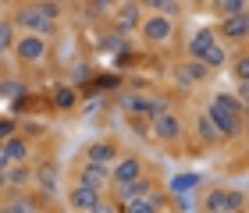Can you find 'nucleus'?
Returning <instances> with one entry per match:
<instances>
[{
  "instance_id": "27",
  "label": "nucleus",
  "mask_w": 249,
  "mask_h": 213,
  "mask_svg": "<svg viewBox=\"0 0 249 213\" xmlns=\"http://www.w3.org/2000/svg\"><path fill=\"white\" fill-rule=\"evenodd\" d=\"M231 71H235V82H249V53L246 50L231 61Z\"/></svg>"
},
{
  "instance_id": "39",
  "label": "nucleus",
  "mask_w": 249,
  "mask_h": 213,
  "mask_svg": "<svg viewBox=\"0 0 249 213\" xmlns=\"http://www.w3.org/2000/svg\"><path fill=\"white\" fill-rule=\"evenodd\" d=\"M199 4H213V0H199Z\"/></svg>"
},
{
  "instance_id": "26",
  "label": "nucleus",
  "mask_w": 249,
  "mask_h": 213,
  "mask_svg": "<svg viewBox=\"0 0 249 213\" xmlns=\"http://www.w3.org/2000/svg\"><path fill=\"white\" fill-rule=\"evenodd\" d=\"M29 210H36V203L29 196H15L7 206H0V213H29Z\"/></svg>"
},
{
  "instance_id": "12",
  "label": "nucleus",
  "mask_w": 249,
  "mask_h": 213,
  "mask_svg": "<svg viewBox=\"0 0 249 213\" xmlns=\"http://www.w3.org/2000/svg\"><path fill=\"white\" fill-rule=\"evenodd\" d=\"M249 32V15H228L221 18V25L213 29V36H221L224 43H242Z\"/></svg>"
},
{
  "instance_id": "8",
  "label": "nucleus",
  "mask_w": 249,
  "mask_h": 213,
  "mask_svg": "<svg viewBox=\"0 0 249 213\" xmlns=\"http://www.w3.org/2000/svg\"><path fill=\"white\" fill-rule=\"evenodd\" d=\"M121 110L124 114H142V117H153V114H160V110H167L160 99H150V96H142V93H121Z\"/></svg>"
},
{
  "instance_id": "10",
  "label": "nucleus",
  "mask_w": 249,
  "mask_h": 213,
  "mask_svg": "<svg viewBox=\"0 0 249 213\" xmlns=\"http://www.w3.org/2000/svg\"><path fill=\"white\" fill-rule=\"evenodd\" d=\"M210 78V68L207 64H199V61H182V64H175V82L178 85H185V89H192V85H203Z\"/></svg>"
},
{
  "instance_id": "35",
  "label": "nucleus",
  "mask_w": 249,
  "mask_h": 213,
  "mask_svg": "<svg viewBox=\"0 0 249 213\" xmlns=\"http://www.w3.org/2000/svg\"><path fill=\"white\" fill-rule=\"evenodd\" d=\"M7 167H11L7 164V153H4V146H0V171H7Z\"/></svg>"
},
{
  "instance_id": "20",
  "label": "nucleus",
  "mask_w": 249,
  "mask_h": 213,
  "mask_svg": "<svg viewBox=\"0 0 249 213\" xmlns=\"http://www.w3.org/2000/svg\"><path fill=\"white\" fill-rule=\"evenodd\" d=\"M228 61H231V53L224 50V43H221V39L213 43V47H210L207 53H203V57H199V64H207L210 71H217V68H224V64H228Z\"/></svg>"
},
{
  "instance_id": "24",
  "label": "nucleus",
  "mask_w": 249,
  "mask_h": 213,
  "mask_svg": "<svg viewBox=\"0 0 249 213\" xmlns=\"http://www.w3.org/2000/svg\"><path fill=\"white\" fill-rule=\"evenodd\" d=\"M217 4V15L228 18V15H246V4L249 0H213Z\"/></svg>"
},
{
  "instance_id": "15",
  "label": "nucleus",
  "mask_w": 249,
  "mask_h": 213,
  "mask_svg": "<svg viewBox=\"0 0 249 213\" xmlns=\"http://www.w3.org/2000/svg\"><path fill=\"white\" fill-rule=\"evenodd\" d=\"M160 206H164V196H160V188H153L150 196L128 199V203H121L118 210H121V213H160Z\"/></svg>"
},
{
  "instance_id": "30",
  "label": "nucleus",
  "mask_w": 249,
  "mask_h": 213,
  "mask_svg": "<svg viewBox=\"0 0 249 213\" xmlns=\"http://www.w3.org/2000/svg\"><path fill=\"white\" fill-rule=\"evenodd\" d=\"M36 7L43 11V18H50V21H61V4H53V0H36Z\"/></svg>"
},
{
  "instance_id": "23",
  "label": "nucleus",
  "mask_w": 249,
  "mask_h": 213,
  "mask_svg": "<svg viewBox=\"0 0 249 213\" xmlns=\"http://www.w3.org/2000/svg\"><path fill=\"white\" fill-rule=\"evenodd\" d=\"M196 135H199V142H203V146H217V142H221L217 128L210 125V117H207V114H199V117H196Z\"/></svg>"
},
{
  "instance_id": "33",
  "label": "nucleus",
  "mask_w": 249,
  "mask_h": 213,
  "mask_svg": "<svg viewBox=\"0 0 249 213\" xmlns=\"http://www.w3.org/2000/svg\"><path fill=\"white\" fill-rule=\"evenodd\" d=\"M7 135H15V121H7V117H4V121H0V142H4Z\"/></svg>"
},
{
  "instance_id": "14",
  "label": "nucleus",
  "mask_w": 249,
  "mask_h": 213,
  "mask_svg": "<svg viewBox=\"0 0 249 213\" xmlns=\"http://www.w3.org/2000/svg\"><path fill=\"white\" fill-rule=\"evenodd\" d=\"M153 181H150V178H135V181H124V185H114V203L121 206V203H128V199H142V196H150L153 192Z\"/></svg>"
},
{
  "instance_id": "3",
  "label": "nucleus",
  "mask_w": 249,
  "mask_h": 213,
  "mask_svg": "<svg viewBox=\"0 0 249 213\" xmlns=\"http://www.w3.org/2000/svg\"><path fill=\"white\" fill-rule=\"evenodd\" d=\"M139 32H142V39L150 43V47H167V43L175 39V18H167V15H146L139 21Z\"/></svg>"
},
{
  "instance_id": "17",
  "label": "nucleus",
  "mask_w": 249,
  "mask_h": 213,
  "mask_svg": "<svg viewBox=\"0 0 249 213\" xmlns=\"http://www.w3.org/2000/svg\"><path fill=\"white\" fill-rule=\"evenodd\" d=\"M0 146H4V153H7V164H29V142L21 135H7Z\"/></svg>"
},
{
  "instance_id": "9",
  "label": "nucleus",
  "mask_w": 249,
  "mask_h": 213,
  "mask_svg": "<svg viewBox=\"0 0 249 213\" xmlns=\"http://www.w3.org/2000/svg\"><path fill=\"white\" fill-rule=\"evenodd\" d=\"M100 199H104V188H93V185H86V181H75L71 192H68V206H71L75 213H89Z\"/></svg>"
},
{
  "instance_id": "7",
  "label": "nucleus",
  "mask_w": 249,
  "mask_h": 213,
  "mask_svg": "<svg viewBox=\"0 0 249 213\" xmlns=\"http://www.w3.org/2000/svg\"><path fill=\"white\" fill-rule=\"evenodd\" d=\"M150 128H153V139H160V142H178V139L185 135L182 117L171 114V110H160V114H153V117H150Z\"/></svg>"
},
{
  "instance_id": "2",
  "label": "nucleus",
  "mask_w": 249,
  "mask_h": 213,
  "mask_svg": "<svg viewBox=\"0 0 249 213\" xmlns=\"http://www.w3.org/2000/svg\"><path fill=\"white\" fill-rule=\"evenodd\" d=\"M11 25H18V29H25V32H36V36H53L57 32V21H50V18H43V11L36 7V0H25L15 15H11Z\"/></svg>"
},
{
  "instance_id": "22",
  "label": "nucleus",
  "mask_w": 249,
  "mask_h": 213,
  "mask_svg": "<svg viewBox=\"0 0 249 213\" xmlns=\"http://www.w3.org/2000/svg\"><path fill=\"white\" fill-rule=\"evenodd\" d=\"M4 178H7V188H25V185L32 181V167H25V164H11L7 171H4Z\"/></svg>"
},
{
  "instance_id": "4",
  "label": "nucleus",
  "mask_w": 249,
  "mask_h": 213,
  "mask_svg": "<svg viewBox=\"0 0 249 213\" xmlns=\"http://www.w3.org/2000/svg\"><path fill=\"white\" fill-rule=\"evenodd\" d=\"M203 210H221V213L246 210V192L242 188H210L203 196Z\"/></svg>"
},
{
  "instance_id": "32",
  "label": "nucleus",
  "mask_w": 249,
  "mask_h": 213,
  "mask_svg": "<svg viewBox=\"0 0 249 213\" xmlns=\"http://www.w3.org/2000/svg\"><path fill=\"white\" fill-rule=\"evenodd\" d=\"M89 213H121V210H118L114 199H100V203H96L93 210H89Z\"/></svg>"
},
{
  "instance_id": "38",
  "label": "nucleus",
  "mask_w": 249,
  "mask_h": 213,
  "mask_svg": "<svg viewBox=\"0 0 249 213\" xmlns=\"http://www.w3.org/2000/svg\"><path fill=\"white\" fill-rule=\"evenodd\" d=\"M203 213H221V210H203Z\"/></svg>"
},
{
  "instance_id": "36",
  "label": "nucleus",
  "mask_w": 249,
  "mask_h": 213,
  "mask_svg": "<svg viewBox=\"0 0 249 213\" xmlns=\"http://www.w3.org/2000/svg\"><path fill=\"white\" fill-rule=\"evenodd\" d=\"M4 188H7V178H4V171H0V192H4Z\"/></svg>"
},
{
  "instance_id": "28",
  "label": "nucleus",
  "mask_w": 249,
  "mask_h": 213,
  "mask_svg": "<svg viewBox=\"0 0 249 213\" xmlns=\"http://www.w3.org/2000/svg\"><path fill=\"white\" fill-rule=\"evenodd\" d=\"M53 103H57V110H71V107H75V89L61 85L57 93H53Z\"/></svg>"
},
{
  "instance_id": "37",
  "label": "nucleus",
  "mask_w": 249,
  "mask_h": 213,
  "mask_svg": "<svg viewBox=\"0 0 249 213\" xmlns=\"http://www.w3.org/2000/svg\"><path fill=\"white\" fill-rule=\"evenodd\" d=\"M53 4H61V7H64V4H71V0H53Z\"/></svg>"
},
{
  "instance_id": "18",
  "label": "nucleus",
  "mask_w": 249,
  "mask_h": 213,
  "mask_svg": "<svg viewBox=\"0 0 249 213\" xmlns=\"http://www.w3.org/2000/svg\"><path fill=\"white\" fill-rule=\"evenodd\" d=\"M213 43H217V36H213V29H196V36L189 39V57L192 61H199L203 53H207Z\"/></svg>"
},
{
  "instance_id": "34",
  "label": "nucleus",
  "mask_w": 249,
  "mask_h": 213,
  "mask_svg": "<svg viewBox=\"0 0 249 213\" xmlns=\"http://www.w3.org/2000/svg\"><path fill=\"white\" fill-rule=\"evenodd\" d=\"M235 99L246 107V99H249V82H239V89H235Z\"/></svg>"
},
{
  "instance_id": "31",
  "label": "nucleus",
  "mask_w": 249,
  "mask_h": 213,
  "mask_svg": "<svg viewBox=\"0 0 249 213\" xmlns=\"http://www.w3.org/2000/svg\"><path fill=\"white\" fill-rule=\"evenodd\" d=\"M192 185H196V178H192V174H185V178H175V181H171V192H175V196H182L185 188H192Z\"/></svg>"
},
{
  "instance_id": "41",
  "label": "nucleus",
  "mask_w": 249,
  "mask_h": 213,
  "mask_svg": "<svg viewBox=\"0 0 249 213\" xmlns=\"http://www.w3.org/2000/svg\"><path fill=\"white\" fill-rule=\"evenodd\" d=\"M178 4H182V0H178Z\"/></svg>"
},
{
  "instance_id": "11",
  "label": "nucleus",
  "mask_w": 249,
  "mask_h": 213,
  "mask_svg": "<svg viewBox=\"0 0 249 213\" xmlns=\"http://www.w3.org/2000/svg\"><path fill=\"white\" fill-rule=\"evenodd\" d=\"M142 160L139 156H118L114 164H110V185H124V181H135V178H142Z\"/></svg>"
},
{
  "instance_id": "5",
  "label": "nucleus",
  "mask_w": 249,
  "mask_h": 213,
  "mask_svg": "<svg viewBox=\"0 0 249 213\" xmlns=\"http://www.w3.org/2000/svg\"><path fill=\"white\" fill-rule=\"evenodd\" d=\"M11 50H15V57L21 64H39L43 57H47V39L36 36V32H25V36H15Z\"/></svg>"
},
{
  "instance_id": "21",
  "label": "nucleus",
  "mask_w": 249,
  "mask_h": 213,
  "mask_svg": "<svg viewBox=\"0 0 249 213\" xmlns=\"http://www.w3.org/2000/svg\"><path fill=\"white\" fill-rule=\"evenodd\" d=\"M139 7H146L150 15H167V18L182 15V4H178V0H139Z\"/></svg>"
},
{
  "instance_id": "13",
  "label": "nucleus",
  "mask_w": 249,
  "mask_h": 213,
  "mask_svg": "<svg viewBox=\"0 0 249 213\" xmlns=\"http://www.w3.org/2000/svg\"><path fill=\"white\" fill-rule=\"evenodd\" d=\"M118 142L114 139H96V142H89L86 146V160L89 164H100V167H110V164H114L118 160Z\"/></svg>"
},
{
  "instance_id": "29",
  "label": "nucleus",
  "mask_w": 249,
  "mask_h": 213,
  "mask_svg": "<svg viewBox=\"0 0 249 213\" xmlns=\"http://www.w3.org/2000/svg\"><path fill=\"white\" fill-rule=\"evenodd\" d=\"M11 43H15V25H11V18L0 21V53L11 50Z\"/></svg>"
},
{
  "instance_id": "19",
  "label": "nucleus",
  "mask_w": 249,
  "mask_h": 213,
  "mask_svg": "<svg viewBox=\"0 0 249 213\" xmlns=\"http://www.w3.org/2000/svg\"><path fill=\"white\" fill-rule=\"evenodd\" d=\"M32 174H36V181H39V188H43L47 196H53V192H57V167H53L50 160L36 164V171H32Z\"/></svg>"
},
{
  "instance_id": "6",
  "label": "nucleus",
  "mask_w": 249,
  "mask_h": 213,
  "mask_svg": "<svg viewBox=\"0 0 249 213\" xmlns=\"http://www.w3.org/2000/svg\"><path fill=\"white\" fill-rule=\"evenodd\" d=\"M139 0H124V4H118L114 11H110V32H118V36H128V32L139 29Z\"/></svg>"
},
{
  "instance_id": "1",
  "label": "nucleus",
  "mask_w": 249,
  "mask_h": 213,
  "mask_svg": "<svg viewBox=\"0 0 249 213\" xmlns=\"http://www.w3.org/2000/svg\"><path fill=\"white\" fill-rule=\"evenodd\" d=\"M242 114H246V107L235 96H228V93H217L210 99V107H207V117H210V125L217 128L221 142L242 135Z\"/></svg>"
},
{
  "instance_id": "16",
  "label": "nucleus",
  "mask_w": 249,
  "mask_h": 213,
  "mask_svg": "<svg viewBox=\"0 0 249 213\" xmlns=\"http://www.w3.org/2000/svg\"><path fill=\"white\" fill-rule=\"evenodd\" d=\"M78 181H86V185H93V188H107L110 185V167H100V164H82L78 167Z\"/></svg>"
},
{
  "instance_id": "40",
  "label": "nucleus",
  "mask_w": 249,
  "mask_h": 213,
  "mask_svg": "<svg viewBox=\"0 0 249 213\" xmlns=\"http://www.w3.org/2000/svg\"><path fill=\"white\" fill-rule=\"evenodd\" d=\"M29 213H39V210H29Z\"/></svg>"
},
{
  "instance_id": "25",
  "label": "nucleus",
  "mask_w": 249,
  "mask_h": 213,
  "mask_svg": "<svg viewBox=\"0 0 249 213\" xmlns=\"http://www.w3.org/2000/svg\"><path fill=\"white\" fill-rule=\"evenodd\" d=\"M86 7H89V15H96V18H110V11L118 7V0H86Z\"/></svg>"
}]
</instances>
